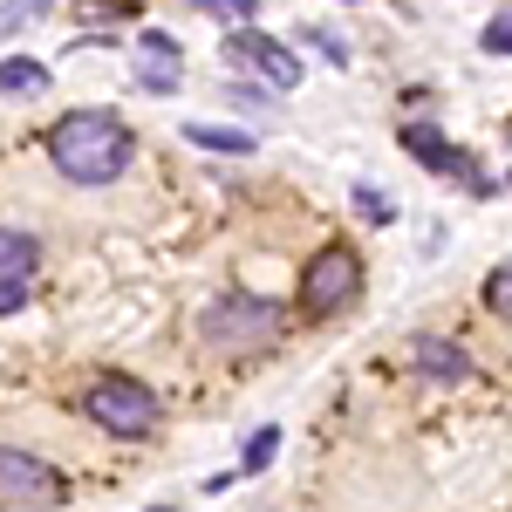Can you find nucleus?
I'll use <instances>...</instances> for the list:
<instances>
[{"label":"nucleus","instance_id":"obj_10","mask_svg":"<svg viewBox=\"0 0 512 512\" xmlns=\"http://www.w3.org/2000/svg\"><path fill=\"white\" fill-rule=\"evenodd\" d=\"M185 144H198V151H219V158H246V151H253V130H226V123H185Z\"/></svg>","mask_w":512,"mask_h":512},{"label":"nucleus","instance_id":"obj_3","mask_svg":"<svg viewBox=\"0 0 512 512\" xmlns=\"http://www.w3.org/2000/svg\"><path fill=\"white\" fill-rule=\"evenodd\" d=\"M280 335V308L267 294H219L212 308H205V342L212 349H260V342H274Z\"/></svg>","mask_w":512,"mask_h":512},{"label":"nucleus","instance_id":"obj_8","mask_svg":"<svg viewBox=\"0 0 512 512\" xmlns=\"http://www.w3.org/2000/svg\"><path fill=\"white\" fill-rule=\"evenodd\" d=\"M410 362H417L431 383H465V376H472V355L458 349V342H444V335H417V342H410Z\"/></svg>","mask_w":512,"mask_h":512},{"label":"nucleus","instance_id":"obj_13","mask_svg":"<svg viewBox=\"0 0 512 512\" xmlns=\"http://www.w3.org/2000/svg\"><path fill=\"white\" fill-rule=\"evenodd\" d=\"M274 451H280V431H274V424H260L253 444H246V458H239V478H260L267 465H274Z\"/></svg>","mask_w":512,"mask_h":512},{"label":"nucleus","instance_id":"obj_21","mask_svg":"<svg viewBox=\"0 0 512 512\" xmlns=\"http://www.w3.org/2000/svg\"><path fill=\"white\" fill-rule=\"evenodd\" d=\"M158 512H171V506H158Z\"/></svg>","mask_w":512,"mask_h":512},{"label":"nucleus","instance_id":"obj_7","mask_svg":"<svg viewBox=\"0 0 512 512\" xmlns=\"http://www.w3.org/2000/svg\"><path fill=\"white\" fill-rule=\"evenodd\" d=\"M226 62H233V69H253L267 89H294V82H301V55H294V48H280L274 35H260V28H233Z\"/></svg>","mask_w":512,"mask_h":512},{"label":"nucleus","instance_id":"obj_20","mask_svg":"<svg viewBox=\"0 0 512 512\" xmlns=\"http://www.w3.org/2000/svg\"><path fill=\"white\" fill-rule=\"evenodd\" d=\"M219 14H233L239 28H253V14H260V0H219Z\"/></svg>","mask_w":512,"mask_h":512},{"label":"nucleus","instance_id":"obj_1","mask_svg":"<svg viewBox=\"0 0 512 512\" xmlns=\"http://www.w3.org/2000/svg\"><path fill=\"white\" fill-rule=\"evenodd\" d=\"M48 158L69 185H117L137 158V137L110 110H76V117H62L48 130Z\"/></svg>","mask_w":512,"mask_h":512},{"label":"nucleus","instance_id":"obj_5","mask_svg":"<svg viewBox=\"0 0 512 512\" xmlns=\"http://www.w3.org/2000/svg\"><path fill=\"white\" fill-rule=\"evenodd\" d=\"M130 82L144 96H178L185 89V41H171L164 28H144L130 41Z\"/></svg>","mask_w":512,"mask_h":512},{"label":"nucleus","instance_id":"obj_11","mask_svg":"<svg viewBox=\"0 0 512 512\" xmlns=\"http://www.w3.org/2000/svg\"><path fill=\"white\" fill-rule=\"evenodd\" d=\"M0 89H7V96H41V89H48V69L28 62V55H7V62H0Z\"/></svg>","mask_w":512,"mask_h":512},{"label":"nucleus","instance_id":"obj_12","mask_svg":"<svg viewBox=\"0 0 512 512\" xmlns=\"http://www.w3.org/2000/svg\"><path fill=\"white\" fill-rule=\"evenodd\" d=\"M28 267H35V239L0 226V280H28Z\"/></svg>","mask_w":512,"mask_h":512},{"label":"nucleus","instance_id":"obj_15","mask_svg":"<svg viewBox=\"0 0 512 512\" xmlns=\"http://www.w3.org/2000/svg\"><path fill=\"white\" fill-rule=\"evenodd\" d=\"M355 212H362L369 226H390V198L376 192V185H355Z\"/></svg>","mask_w":512,"mask_h":512},{"label":"nucleus","instance_id":"obj_18","mask_svg":"<svg viewBox=\"0 0 512 512\" xmlns=\"http://www.w3.org/2000/svg\"><path fill=\"white\" fill-rule=\"evenodd\" d=\"M308 41H315L321 55H328V62H335V69H342V62H349V41H335V35H328V28H315V35H308Z\"/></svg>","mask_w":512,"mask_h":512},{"label":"nucleus","instance_id":"obj_22","mask_svg":"<svg viewBox=\"0 0 512 512\" xmlns=\"http://www.w3.org/2000/svg\"><path fill=\"white\" fill-rule=\"evenodd\" d=\"M506 185H512V178H506Z\"/></svg>","mask_w":512,"mask_h":512},{"label":"nucleus","instance_id":"obj_19","mask_svg":"<svg viewBox=\"0 0 512 512\" xmlns=\"http://www.w3.org/2000/svg\"><path fill=\"white\" fill-rule=\"evenodd\" d=\"M21 301H28V280H0V315H21Z\"/></svg>","mask_w":512,"mask_h":512},{"label":"nucleus","instance_id":"obj_6","mask_svg":"<svg viewBox=\"0 0 512 512\" xmlns=\"http://www.w3.org/2000/svg\"><path fill=\"white\" fill-rule=\"evenodd\" d=\"M355 280H362L355 253H349V246H328V253L308 260V274H301V308H308V315H335V308H349Z\"/></svg>","mask_w":512,"mask_h":512},{"label":"nucleus","instance_id":"obj_14","mask_svg":"<svg viewBox=\"0 0 512 512\" xmlns=\"http://www.w3.org/2000/svg\"><path fill=\"white\" fill-rule=\"evenodd\" d=\"M485 308H492L499 321H512V267H499V274L485 280Z\"/></svg>","mask_w":512,"mask_h":512},{"label":"nucleus","instance_id":"obj_2","mask_svg":"<svg viewBox=\"0 0 512 512\" xmlns=\"http://www.w3.org/2000/svg\"><path fill=\"white\" fill-rule=\"evenodd\" d=\"M82 417L103 424V431H117V437H151L158 431V396L144 390V383H130V376H96L82 390Z\"/></svg>","mask_w":512,"mask_h":512},{"label":"nucleus","instance_id":"obj_9","mask_svg":"<svg viewBox=\"0 0 512 512\" xmlns=\"http://www.w3.org/2000/svg\"><path fill=\"white\" fill-rule=\"evenodd\" d=\"M403 151L424 164V171H465V151L444 130H431V123H403Z\"/></svg>","mask_w":512,"mask_h":512},{"label":"nucleus","instance_id":"obj_4","mask_svg":"<svg viewBox=\"0 0 512 512\" xmlns=\"http://www.w3.org/2000/svg\"><path fill=\"white\" fill-rule=\"evenodd\" d=\"M62 472L35 458V451H14V444H0V506L7 512H48L62 506Z\"/></svg>","mask_w":512,"mask_h":512},{"label":"nucleus","instance_id":"obj_16","mask_svg":"<svg viewBox=\"0 0 512 512\" xmlns=\"http://www.w3.org/2000/svg\"><path fill=\"white\" fill-rule=\"evenodd\" d=\"M41 7H48V0H7V7H0V35H14L21 21H35Z\"/></svg>","mask_w":512,"mask_h":512},{"label":"nucleus","instance_id":"obj_17","mask_svg":"<svg viewBox=\"0 0 512 512\" xmlns=\"http://www.w3.org/2000/svg\"><path fill=\"white\" fill-rule=\"evenodd\" d=\"M485 55H512V14H492L485 21Z\"/></svg>","mask_w":512,"mask_h":512}]
</instances>
